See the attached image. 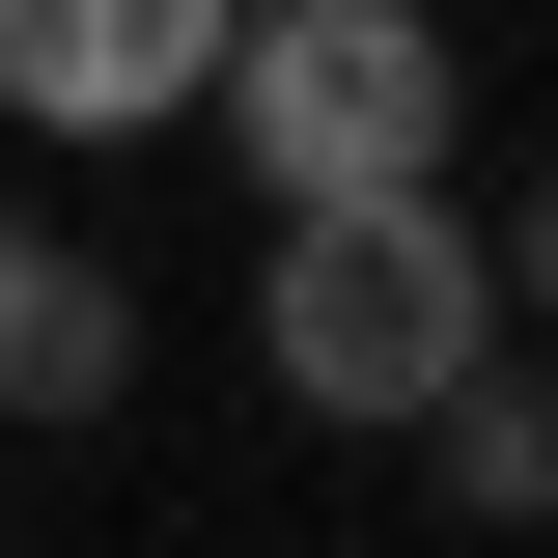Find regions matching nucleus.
<instances>
[{"label":"nucleus","mask_w":558,"mask_h":558,"mask_svg":"<svg viewBox=\"0 0 558 558\" xmlns=\"http://www.w3.org/2000/svg\"><path fill=\"white\" fill-rule=\"evenodd\" d=\"M223 0H0V112L28 140H196Z\"/></svg>","instance_id":"3"},{"label":"nucleus","mask_w":558,"mask_h":558,"mask_svg":"<svg viewBox=\"0 0 558 558\" xmlns=\"http://www.w3.org/2000/svg\"><path fill=\"white\" fill-rule=\"evenodd\" d=\"M391 447H418V475H447V502H475V531H558V391H531V363H502V336L447 363V391H418Z\"/></svg>","instance_id":"5"},{"label":"nucleus","mask_w":558,"mask_h":558,"mask_svg":"<svg viewBox=\"0 0 558 558\" xmlns=\"http://www.w3.org/2000/svg\"><path fill=\"white\" fill-rule=\"evenodd\" d=\"M223 140H252V196H363V168H447V0H223Z\"/></svg>","instance_id":"2"},{"label":"nucleus","mask_w":558,"mask_h":558,"mask_svg":"<svg viewBox=\"0 0 558 558\" xmlns=\"http://www.w3.org/2000/svg\"><path fill=\"white\" fill-rule=\"evenodd\" d=\"M502 307H531V336H558V168H531V196H502Z\"/></svg>","instance_id":"6"},{"label":"nucleus","mask_w":558,"mask_h":558,"mask_svg":"<svg viewBox=\"0 0 558 558\" xmlns=\"http://www.w3.org/2000/svg\"><path fill=\"white\" fill-rule=\"evenodd\" d=\"M112 391H140V279L0 196V418H112Z\"/></svg>","instance_id":"4"},{"label":"nucleus","mask_w":558,"mask_h":558,"mask_svg":"<svg viewBox=\"0 0 558 558\" xmlns=\"http://www.w3.org/2000/svg\"><path fill=\"white\" fill-rule=\"evenodd\" d=\"M475 336H502V252H475V196H447V168L279 196V252H252V363H279V418H363V447H391Z\"/></svg>","instance_id":"1"}]
</instances>
